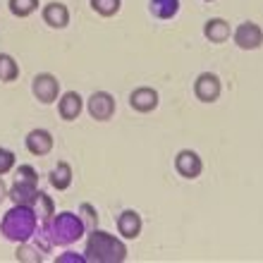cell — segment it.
Listing matches in <instances>:
<instances>
[{
  "label": "cell",
  "instance_id": "cell-1",
  "mask_svg": "<svg viewBox=\"0 0 263 263\" xmlns=\"http://www.w3.org/2000/svg\"><path fill=\"white\" fill-rule=\"evenodd\" d=\"M86 263H122L127 261V247L122 237H115L105 230H89L86 247H84Z\"/></svg>",
  "mask_w": 263,
  "mask_h": 263
},
{
  "label": "cell",
  "instance_id": "cell-2",
  "mask_svg": "<svg viewBox=\"0 0 263 263\" xmlns=\"http://www.w3.org/2000/svg\"><path fill=\"white\" fill-rule=\"evenodd\" d=\"M39 232L48 239L50 247H69L86 235V225L79 213L63 211V213H53V218L43 222V230Z\"/></svg>",
  "mask_w": 263,
  "mask_h": 263
},
{
  "label": "cell",
  "instance_id": "cell-3",
  "mask_svg": "<svg viewBox=\"0 0 263 263\" xmlns=\"http://www.w3.org/2000/svg\"><path fill=\"white\" fill-rule=\"evenodd\" d=\"M39 230V215H36L34 206H22L14 203L0 220V232L7 242L14 244H24L36 235Z\"/></svg>",
  "mask_w": 263,
  "mask_h": 263
},
{
  "label": "cell",
  "instance_id": "cell-4",
  "mask_svg": "<svg viewBox=\"0 0 263 263\" xmlns=\"http://www.w3.org/2000/svg\"><path fill=\"white\" fill-rule=\"evenodd\" d=\"M31 93H34V98L43 105L55 103L58 96H60V82H58V77L50 74V72L36 74L34 79H31Z\"/></svg>",
  "mask_w": 263,
  "mask_h": 263
},
{
  "label": "cell",
  "instance_id": "cell-5",
  "mask_svg": "<svg viewBox=\"0 0 263 263\" xmlns=\"http://www.w3.org/2000/svg\"><path fill=\"white\" fill-rule=\"evenodd\" d=\"M84 108H86V112H89L96 122H108V120L115 115V108H118V105H115L112 93H108V91H93L89 96V101L84 103Z\"/></svg>",
  "mask_w": 263,
  "mask_h": 263
},
{
  "label": "cell",
  "instance_id": "cell-6",
  "mask_svg": "<svg viewBox=\"0 0 263 263\" xmlns=\"http://www.w3.org/2000/svg\"><path fill=\"white\" fill-rule=\"evenodd\" d=\"M222 93V82L215 72H201L194 82V96L201 103H215Z\"/></svg>",
  "mask_w": 263,
  "mask_h": 263
},
{
  "label": "cell",
  "instance_id": "cell-7",
  "mask_svg": "<svg viewBox=\"0 0 263 263\" xmlns=\"http://www.w3.org/2000/svg\"><path fill=\"white\" fill-rule=\"evenodd\" d=\"M237 48L242 50H258L263 46V29L258 27L256 22H242L239 27L232 31Z\"/></svg>",
  "mask_w": 263,
  "mask_h": 263
},
{
  "label": "cell",
  "instance_id": "cell-8",
  "mask_svg": "<svg viewBox=\"0 0 263 263\" xmlns=\"http://www.w3.org/2000/svg\"><path fill=\"white\" fill-rule=\"evenodd\" d=\"M175 170L184 177V180H199L201 173H203V160L196 151L192 148H182L177 156H175Z\"/></svg>",
  "mask_w": 263,
  "mask_h": 263
},
{
  "label": "cell",
  "instance_id": "cell-9",
  "mask_svg": "<svg viewBox=\"0 0 263 263\" xmlns=\"http://www.w3.org/2000/svg\"><path fill=\"white\" fill-rule=\"evenodd\" d=\"M158 103H160L158 91L151 89V86H139V89H134L129 93L132 110L141 112V115H146V112H153L156 108H158Z\"/></svg>",
  "mask_w": 263,
  "mask_h": 263
},
{
  "label": "cell",
  "instance_id": "cell-10",
  "mask_svg": "<svg viewBox=\"0 0 263 263\" xmlns=\"http://www.w3.org/2000/svg\"><path fill=\"white\" fill-rule=\"evenodd\" d=\"M24 144H27V151L31 153V156H48L50 151H53V146H55V139H53V134H50L48 129H43V127H39V129H31L27 134V139H24Z\"/></svg>",
  "mask_w": 263,
  "mask_h": 263
},
{
  "label": "cell",
  "instance_id": "cell-11",
  "mask_svg": "<svg viewBox=\"0 0 263 263\" xmlns=\"http://www.w3.org/2000/svg\"><path fill=\"white\" fill-rule=\"evenodd\" d=\"M39 192H41L39 182L14 180V184L7 189V199H12V203H22V206H34Z\"/></svg>",
  "mask_w": 263,
  "mask_h": 263
},
{
  "label": "cell",
  "instance_id": "cell-12",
  "mask_svg": "<svg viewBox=\"0 0 263 263\" xmlns=\"http://www.w3.org/2000/svg\"><path fill=\"white\" fill-rule=\"evenodd\" d=\"M141 230H144V220L134 208H127L118 215V232L122 239H139Z\"/></svg>",
  "mask_w": 263,
  "mask_h": 263
},
{
  "label": "cell",
  "instance_id": "cell-13",
  "mask_svg": "<svg viewBox=\"0 0 263 263\" xmlns=\"http://www.w3.org/2000/svg\"><path fill=\"white\" fill-rule=\"evenodd\" d=\"M84 110V98L77 93V91H65L63 96L58 98V115L65 120V122H72L82 115Z\"/></svg>",
  "mask_w": 263,
  "mask_h": 263
},
{
  "label": "cell",
  "instance_id": "cell-14",
  "mask_svg": "<svg viewBox=\"0 0 263 263\" xmlns=\"http://www.w3.org/2000/svg\"><path fill=\"white\" fill-rule=\"evenodd\" d=\"M41 17L50 29H65L69 24V7L65 3H55L53 0L48 5H43Z\"/></svg>",
  "mask_w": 263,
  "mask_h": 263
},
{
  "label": "cell",
  "instance_id": "cell-15",
  "mask_svg": "<svg viewBox=\"0 0 263 263\" xmlns=\"http://www.w3.org/2000/svg\"><path fill=\"white\" fill-rule=\"evenodd\" d=\"M203 36H206L211 43H225L232 36V29L222 17H211V20L203 24Z\"/></svg>",
  "mask_w": 263,
  "mask_h": 263
},
{
  "label": "cell",
  "instance_id": "cell-16",
  "mask_svg": "<svg viewBox=\"0 0 263 263\" xmlns=\"http://www.w3.org/2000/svg\"><path fill=\"white\" fill-rule=\"evenodd\" d=\"M50 180V187L58 189V192H65V189L72 187V180H74V173H72V165L69 163H65V160H60L53 170H50L48 175Z\"/></svg>",
  "mask_w": 263,
  "mask_h": 263
},
{
  "label": "cell",
  "instance_id": "cell-17",
  "mask_svg": "<svg viewBox=\"0 0 263 263\" xmlns=\"http://www.w3.org/2000/svg\"><path fill=\"white\" fill-rule=\"evenodd\" d=\"M46 247H43L39 239H29V242H24V244H20L17 247V261H29V263H41L43 261V254H46Z\"/></svg>",
  "mask_w": 263,
  "mask_h": 263
},
{
  "label": "cell",
  "instance_id": "cell-18",
  "mask_svg": "<svg viewBox=\"0 0 263 263\" xmlns=\"http://www.w3.org/2000/svg\"><path fill=\"white\" fill-rule=\"evenodd\" d=\"M148 12L156 20H173L180 12V0H148Z\"/></svg>",
  "mask_w": 263,
  "mask_h": 263
},
{
  "label": "cell",
  "instance_id": "cell-19",
  "mask_svg": "<svg viewBox=\"0 0 263 263\" xmlns=\"http://www.w3.org/2000/svg\"><path fill=\"white\" fill-rule=\"evenodd\" d=\"M20 77V65L14 60L12 55H7V53H0V82H14Z\"/></svg>",
  "mask_w": 263,
  "mask_h": 263
},
{
  "label": "cell",
  "instance_id": "cell-20",
  "mask_svg": "<svg viewBox=\"0 0 263 263\" xmlns=\"http://www.w3.org/2000/svg\"><path fill=\"white\" fill-rule=\"evenodd\" d=\"M7 7H10V12L14 17L27 20V17H31L39 10V0H7Z\"/></svg>",
  "mask_w": 263,
  "mask_h": 263
},
{
  "label": "cell",
  "instance_id": "cell-21",
  "mask_svg": "<svg viewBox=\"0 0 263 263\" xmlns=\"http://www.w3.org/2000/svg\"><path fill=\"white\" fill-rule=\"evenodd\" d=\"M34 211L36 215H39V220H50L53 218V213H55V206H53V199H50L46 192H39V196H36V203H34Z\"/></svg>",
  "mask_w": 263,
  "mask_h": 263
},
{
  "label": "cell",
  "instance_id": "cell-22",
  "mask_svg": "<svg viewBox=\"0 0 263 263\" xmlns=\"http://www.w3.org/2000/svg\"><path fill=\"white\" fill-rule=\"evenodd\" d=\"M91 10L101 17H115L122 10V0H91Z\"/></svg>",
  "mask_w": 263,
  "mask_h": 263
},
{
  "label": "cell",
  "instance_id": "cell-23",
  "mask_svg": "<svg viewBox=\"0 0 263 263\" xmlns=\"http://www.w3.org/2000/svg\"><path fill=\"white\" fill-rule=\"evenodd\" d=\"M77 213L82 215L84 225H86V232H89V230H93V228H98V213H96V208L91 206V203H82Z\"/></svg>",
  "mask_w": 263,
  "mask_h": 263
},
{
  "label": "cell",
  "instance_id": "cell-24",
  "mask_svg": "<svg viewBox=\"0 0 263 263\" xmlns=\"http://www.w3.org/2000/svg\"><path fill=\"white\" fill-rule=\"evenodd\" d=\"M14 167H17V158H14V153L5 146H0V175H7L12 173Z\"/></svg>",
  "mask_w": 263,
  "mask_h": 263
},
{
  "label": "cell",
  "instance_id": "cell-25",
  "mask_svg": "<svg viewBox=\"0 0 263 263\" xmlns=\"http://www.w3.org/2000/svg\"><path fill=\"white\" fill-rule=\"evenodd\" d=\"M55 261L58 263H86V258L79 256V254H74V251H65V254H60Z\"/></svg>",
  "mask_w": 263,
  "mask_h": 263
},
{
  "label": "cell",
  "instance_id": "cell-26",
  "mask_svg": "<svg viewBox=\"0 0 263 263\" xmlns=\"http://www.w3.org/2000/svg\"><path fill=\"white\" fill-rule=\"evenodd\" d=\"M7 199V184H5V180H3V175H0V203Z\"/></svg>",
  "mask_w": 263,
  "mask_h": 263
},
{
  "label": "cell",
  "instance_id": "cell-27",
  "mask_svg": "<svg viewBox=\"0 0 263 263\" xmlns=\"http://www.w3.org/2000/svg\"><path fill=\"white\" fill-rule=\"evenodd\" d=\"M203 3H215V0H203Z\"/></svg>",
  "mask_w": 263,
  "mask_h": 263
}]
</instances>
